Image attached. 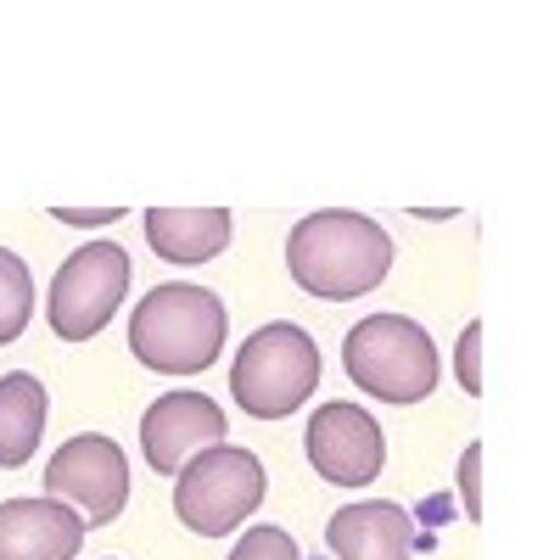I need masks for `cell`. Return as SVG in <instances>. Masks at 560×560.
Masks as SVG:
<instances>
[{
  "label": "cell",
  "mask_w": 560,
  "mask_h": 560,
  "mask_svg": "<svg viewBox=\"0 0 560 560\" xmlns=\"http://www.w3.org/2000/svg\"><path fill=\"white\" fill-rule=\"evenodd\" d=\"M147 242L163 264H208L230 247V208H152Z\"/></svg>",
  "instance_id": "7c38bea8"
},
{
  "label": "cell",
  "mask_w": 560,
  "mask_h": 560,
  "mask_svg": "<svg viewBox=\"0 0 560 560\" xmlns=\"http://www.w3.org/2000/svg\"><path fill=\"white\" fill-rule=\"evenodd\" d=\"M454 376H459V387L471 398L482 393V325H465V337L454 348Z\"/></svg>",
  "instance_id": "2e32d148"
},
{
  "label": "cell",
  "mask_w": 560,
  "mask_h": 560,
  "mask_svg": "<svg viewBox=\"0 0 560 560\" xmlns=\"http://www.w3.org/2000/svg\"><path fill=\"white\" fill-rule=\"evenodd\" d=\"M264 488H269L264 459L253 448L219 443V448L197 454L179 471L174 516H179V527H191L197 538H224V533H236L247 516H258Z\"/></svg>",
  "instance_id": "5b68a950"
},
{
  "label": "cell",
  "mask_w": 560,
  "mask_h": 560,
  "mask_svg": "<svg viewBox=\"0 0 560 560\" xmlns=\"http://www.w3.org/2000/svg\"><path fill=\"white\" fill-rule=\"evenodd\" d=\"M28 314H34V275L12 247H0V348L28 331Z\"/></svg>",
  "instance_id": "5bb4252c"
},
{
  "label": "cell",
  "mask_w": 560,
  "mask_h": 560,
  "mask_svg": "<svg viewBox=\"0 0 560 560\" xmlns=\"http://www.w3.org/2000/svg\"><path fill=\"white\" fill-rule=\"evenodd\" d=\"M57 224H73V230H107L124 219V208H51Z\"/></svg>",
  "instance_id": "ac0fdd59"
},
{
  "label": "cell",
  "mask_w": 560,
  "mask_h": 560,
  "mask_svg": "<svg viewBox=\"0 0 560 560\" xmlns=\"http://www.w3.org/2000/svg\"><path fill=\"white\" fill-rule=\"evenodd\" d=\"M45 493L51 499H73L84 527H107L124 516L129 504V459L113 438L102 432H79L68 438L51 465H45Z\"/></svg>",
  "instance_id": "52a82bcc"
},
{
  "label": "cell",
  "mask_w": 560,
  "mask_h": 560,
  "mask_svg": "<svg viewBox=\"0 0 560 560\" xmlns=\"http://www.w3.org/2000/svg\"><path fill=\"white\" fill-rule=\"evenodd\" d=\"M287 269H292V280H298L308 298L348 303V298L376 292L382 280H387V269H393V236H387L376 219H364V213L325 208V213H308L292 230Z\"/></svg>",
  "instance_id": "6da1fadb"
},
{
  "label": "cell",
  "mask_w": 560,
  "mask_h": 560,
  "mask_svg": "<svg viewBox=\"0 0 560 560\" xmlns=\"http://www.w3.org/2000/svg\"><path fill=\"white\" fill-rule=\"evenodd\" d=\"M84 516L57 499H7L0 504V560H79Z\"/></svg>",
  "instance_id": "8fae6325"
},
{
  "label": "cell",
  "mask_w": 560,
  "mask_h": 560,
  "mask_svg": "<svg viewBox=\"0 0 560 560\" xmlns=\"http://www.w3.org/2000/svg\"><path fill=\"white\" fill-rule=\"evenodd\" d=\"M230 308L213 287H152L129 314V353L152 376H202L224 353Z\"/></svg>",
  "instance_id": "7a4b0ae2"
},
{
  "label": "cell",
  "mask_w": 560,
  "mask_h": 560,
  "mask_svg": "<svg viewBox=\"0 0 560 560\" xmlns=\"http://www.w3.org/2000/svg\"><path fill=\"white\" fill-rule=\"evenodd\" d=\"M459 499H465V522H482V443H465L459 454Z\"/></svg>",
  "instance_id": "e0dca14e"
},
{
  "label": "cell",
  "mask_w": 560,
  "mask_h": 560,
  "mask_svg": "<svg viewBox=\"0 0 560 560\" xmlns=\"http://www.w3.org/2000/svg\"><path fill=\"white\" fill-rule=\"evenodd\" d=\"M325 544H331L337 560H415V549H427L432 538L415 533V516L404 504L364 499L325 522Z\"/></svg>",
  "instance_id": "30bf717a"
},
{
  "label": "cell",
  "mask_w": 560,
  "mask_h": 560,
  "mask_svg": "<svg viewBox=\"0 0 560 560\" xmlns=\"http://www.w3.org/2000/svg\"><path fill=\"white\" fill-rule=\"evenodd\" d=\"M230 560H303L298 555V544H292V533L287 527H247L242 533V544L230 549Z\"/></svg>",
  "instance_id": "9a60e30c"
},
{
  "label": "cell",
  "mask_w": 560,
  "mask_h": 560,
  "mask_svg": "<svg viewBox=\"0 0 560 560\" xmlns=\"http://www.w3.org/2000/svg\"><path fill=\"white\" fill-rule=\"evenodd\" d=\"M342 370L359 393L382 404H420L443 382V359L432 337L404 314H370L342 337Z\"/></svg>",
  "instance_id": "277c9868"
},
{
  "label": "cell",
  "mask_w": 560,
  "mask_h": 560,
  "mask_svg": "<svg viewBox=\"0 0 560 560\" xmlns=\"http://www.w3.org/2000/svg\"><path fill=\"white\" fill-rule=\"evenodd\" d=\"M319 387V348L303 325L269 319L242 342L236 364H230V398H236L253 420H287L298 415Z\"/></svg>",
  "instance_id": "3957f363"
},
{
  "label": "cell",
  "mask_w": 560,
  "mask_h": 560,
  "mask_svg": "<svg viewBox=\"0 0 560 560\" xmlns=\"http://www.w3.org/2000/svg\"><path fill=\"white\" fill-rule=\"evenodd\" d=\"M45 415H51V398H45L39 376H28V370L0 376V471H23L34 459L45 438Z\"/></svg>",
  "instance_id": "4fadbf2b"
},
{
  "label": "cell",
  "mask_w": 560,
  "mask_h": 560,
  "mask_svg": "<svg viewBox=\"0 0 560 560\" xmlns=\"http://www.w3.org/2000/svg\"><path fill=\"white\" fill-rule=\"evenodd\" d=\"M308 465L325 477V482H337V488H364V482H376L387 471V438H382V420L348 404V398H331V404H319L314 420H308Z\"/></svg>",
  "instance_id": "ba28073f"
},
{
  "label": "cell",
  "mask_w": 560,
  "mask_h": 560,
  "mask_svg": "<svg viewBox=\"0 0 560 560\" xmlns=\"http://www.w3.org/2000/svg\"><path fill=\"white\" fill-rule=\"evenodd\" d=\"M129 253L118 242H84L51 280V298H45V319L62 342H90L102 325L124 308L129 292Z\"/></svg>",
  "instance_id": "8992f818"
},
{
  "label": "cell",
  "mask_w": 560,
  "mask_h": 560,
  "mask_svg": "<svg viewBox=\"0 0 560 560\" xmlns=\"http://www.w3.org/2000/svg\"><path fill=\"white\" fill-rule=\"evenodd\" d=\"M219 443H224V409L208 393H163L140 420V454L163 477H179L197 454Z\"/></svg>",
  "instance_id": "9c48e42d"
}]
</instances>
